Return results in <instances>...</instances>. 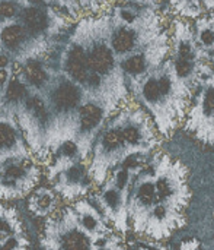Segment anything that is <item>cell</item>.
Returning a JSON list of instances; mask_svg holds the SVG:
<instances>
[{
    "label": "cell",
    "mask_w": 214,
    "mask_h": 250,
    "mask_svg": "<svg viewBox=\"0 0 214 250\" xmlns=\"http://www.w3.org/2000/svg\"><path fill=\"white\" fill-rule=\"evenodd\" d=\"M213 85L210 83L209 88L201 92L187 122V130L193 132L200 141L209 145L213 144Z\"/></svg>",
    "instance_id": "obj_7"
},
{
    "label": "cell",
    "mask_w": 214,
    "mask_h": 250,
    "mask_svg": "<svg viewBox=\"0 0 214 250\" xmlns=\"http://www.w3.org/2000/svg\"><path fill=\"white\" fill-rule=\"evenodd\" d=\"M0 250H29V240L25 233L0 236Z\"/></svg>",
    "instance_id": "obj_12"
},
{
    "label": "cell",
    "mask_w": 214,
    "mask_h": 250,
    "mask_svg": "<svg viewBox=\"0 0 214 250\" xmlns=\"http://www.w3.org/2000/svg\"><path fill=\"white\" fill-rule=\"evenodd\" d=\"M95 250H127L125 243L121 236H118L114 230H109L96 242Z\"/></svg>",
    "instance_id": "obj_14"
},
{
    "label": "cell",
    "mask_w": 214,
    "mask_h": 250,
    "mask_svg": "<svg viewBox=\"0 0 214 250\" xmlns=\"http://www.w3.org/2000/svg\"><path fill=\"white\" fill-rule=\"evenodd\" d=\"M127 198L128 193L117 189L108 177L101 185V190L96 195V202L101 207L102 217L111 221L114 229L121 234H125L128 230Z\"/></svg>",
    "instance_id": "obj_5"
},
{
    "label": "cell",
    "mask_w": 214,
    "mask_h": 250,
    "mask_svg": "<svg viewBox=\"0 0 214 250\" xmlns=\"http://www.w3.org/2000/svg\"><path fill=\"white\" fill-rule=\"evenodd\" d=\"M41 179V170L29 157H16L0 166V199L13 201L28 196Z\"/></svg>",
    "instance_id": "obj_4"
},
{
    "label": "cell",
    "mask_w": 214,
    "mask_h": 250,
    "mask_svg": "<svg viewBox=\"0 0 214 250\" xmlns=\"http://www.w3.org/2000/svg\"><path fill=\"white\" fill-rule=\"evenodd\" d=\"M212 1V0H209ZM175 7L178 12L185 13L188 16H197L203 12H206V0H174Z\"/></svg>",
    "instance_id": "obj_13"
},
{
    "label": "cell",
    "mask_w": 214,
    "mask_h": 250,
    "mask_svg": "<svg viewBox=\"0 0 214 250\" xmlns=\"http://www.w3.org/2000/svg\"><path fill=\"white\" fill-rule=\"evenodd\" d=\"M42 250H95L96 242L89 237L76 220L71 207L50 215L41 234Z\"/></svg>",
    "instance_id": "obj_3"
},
{
    "label": "cell",
    "mask_w": 214,
    "mask_h": 250,
    "mask_svg": "<svg viewBox=\"0 0 214 250\" xmlns=\"http://www.w3.org/2000/svg\"><path fill=\"white\" fill-rule=\"evenodd\" d=\"M190 201L187 168L169 155L156 154L133 179L127 198L128 221L139 234L152 208L162 207L187 214Z\"/></svg>",
    "instance_id": "obj_1"
},
{
    "label": "cell",
    "mask_w": 214,
    "mask_h": 250,
    "mask_svg": "<svg viewBox=\"0 0 214 250\" xmlns=\"http://www.w3.org/2000/svg\"><path fill=\"white\" fill-rule=\"evenodd\" d=\"M96 136L88 171L92 183L98 186L105 182L114 167L128 157L149 155L159 144L149 116L140 110L123 111Z\"/></svg>",
    "instance_id": "obj_2"
},
{
    "label": "cell",
    "mask_w": 214,
    "mask_h": 250,
    "mask_svg": "<svg viewBox=\"0 0 214 250\" xmlns=\"http://www.w3.org/2000/svg\"><path fill=\"white\" fill-rule=\"evenodd\" d=\"M71 208H73V211L76 214V220H77L79 226L82 227V230L89 237H92L95 242H98L104 234H107L111 230L107 226L105 218L88 201L77 199Z\"/></svg>",
    "instance_id": "obj_9"
},
{
    "label": "cell",
    "mask_w": 214,
    "mask_h": 250,
    "mask_svg": "<svg viewBox=\"0 0 214 250\" xmlns=\"http://www.w3.org/2000/svg\"><path fill=\"white\" fill-rule=\"evenodd\" d=\"M123 1H130V3H147L149 0H123Z\"/></svg>",
    "instance_id": "obj_16"
},
{
    "label": "cell",
    "mask_w": 214,
    "mask_h": 250,
    "mask_svg": "<svg viewBox=\"0 0 214 250\" xmlns=\"http://www.w3.org/2000/svg\"><path fill=\"white\" fill-rule=\"evenodd\" d=\"M50 183L53 185V190L67 201H77L92 188V179L85 160L69 166L51 179Z\"/></svg>",
    "instance_id": "obj_6"
},
{
    "label": "cell",
    "mask_w": 214,
    "mask_h": 250,
    "mask_svg": "<svg viewBox=\"0 0 214 250\" xmlns=\"http://www.w3.org/2000/svg\"><path fill=\"white\" fill-rule=\"evenodd\" d=\"M18 233H23V224L19 212L12 207L0 204V236Z\"/></svg>",
    "instance_id": "obj_11"
},
{
    "label": "cell",
    "mask_w": 214,
    "mask_h": 250,
    "mask_svg": "<svg viewBox=\"0 0 214 250\" xmlns=\"http://www.w3.org/2000/svg\"><path fill=\"white\" fill-rule=\"evenodd\" d=\"M28 148L18 123L10 116L0 117V166L16 157H29Z\"/></svg>",
    "instance_id": "obj_8"
},
{
    "label": "cell",
    "mask_w": 214,
    "mask_h": 250,
    "mask_svg": "<svg viewBox=\"0 0 214 250\" xmlns=\"http://www.w3.org/2000/svg\"><path fill=\"white\" fill-rule=\"evenodd\" d=\"M28 208L38 218H48L57 208V193L48 188H39L31 192Z\"/></svg>",
    "instance_id": "obj_10"
},
{
    "label": "cell",
    "mask_w": 214,
    "mask_h": 250,
    "mask_svg": "<svg viewBox=\"0 0 214 250\" xmlns=\"http://www.w3.org/2000/svg\"><path fill=\"white\" fill-rule=\"evenodd\" d=\"M179 250H201V248H200L198 240H196V239H190V240H185V242H182V243H181Z\"/></svg>",
    "instance_id": "obj_15"
}]
</instances>
